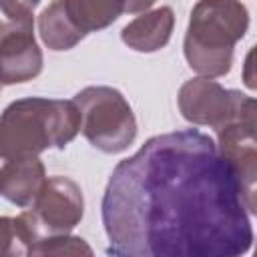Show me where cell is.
I'll list each match as a JSON object with an SVG mask.
<instances>
[{
  "label": "cell",
  "mask_w": 257,
  "mask_h": 257,
  "mask_svg": "<svg viewBox=\"0 0 257 257\" xmlns=\"http://www.w3.org/2000/svg\"><path fill=\"white\" fill-rule=\"evenodd\" d=\"M100 209L108 255L237 257L253 245L241 183L197 128L151 137L120 161Z\"/></svg>",
  "instance_id": "1"
},
{
  "label": "cell",
  "mask_w": 257,
  "mask_h": 257,
  "mask_svg": "<svg viewBox=\"0 0 257 257\" xmlns=\"http://www.w3.org/2000/svg\"><path fill=\"white\" fill-rule=\"evenodd\" d=\"M80 131L74 100L28 96L10 102L0 114V159L38 157L64 149Z\"/></svg>",
  "instance_id": "2"
},
{
  "label": "cell",
  "mask_w": 257,
  "mask_h": 257,
  "mask_svg": "<svg viewBox=\"0 0 257 257\" xmlns=\"http://www.w3.org/2000/svg\"><path fill=\"white\" fill-rule=\"evenodd\" d=\"M249 28V12L239 0H199L191 10L185 34L189 66L207 78L231 70L233 48Z\"/></svg>",
  "instance_id": "3"
},
{
  "label": "cell",
  "mask_w": 257,
  "mask_h": 257,
  "mask_svg": "<svg viewBox=\"0 0 257 257\" xmlns=\"http://www.w3.org/2000/svg\"><path fill=\"white\" fill-rule=\"evenodd\" d=\"M80 114V133L98 151L116 155L137 139V118L120 90L112 86H86L74 94Z\"/></svg>",
  "instance_id": "4"
},
{
  "label": "cell",
  "mask_w": 257,
  "mask_h": 257,
  "mask_svg": "<svg viewBox=\"0 0 257 257\" xmlns=\"http://www.w3.org/2000/svg\"><path fill=\"white\" fill-rule=\"evenodd\" d=\"M177 100L185 120L211 128H219L235 120L255 118L257 112L253 96H247L241 90L225 88L207 76L187 80L179 88Z\"/></svg>",
  "instance_id": "5"
},
{
  "label": "cell",
  "mask_w": 257,
  "mask_h": 257,
  "mask_svg": "<svg viewBox=\"0 0 257 257\" xmlns=\"http://www.w3.org/2000/svg\"><path fill=\"white\" fill-rule=\"evenodd\" d=\"M36 241L70 233L84 215V199L78 183L68 177H46L32 205L24 211Z\"/></svg>",
  "instance_id": "6"
},
{
  "label": "cell",
  "mask_w": 257,
  "mask_h": 257,
  "mask_svg": "<svg viewBox=\"0 0 257 257\" xmlns=\"http://www.w3.org/2000/svg\"><path fill=\"white\" fill-rule=\"evenodd\" d=\"M217 131V151L235 171L247 211L255 215V181H257V143H255V118L235 120L223 124Z\"/></svg>",
  "instance_id": "7"
},
{
  "label": "cell",
  "mask_w": 257,
  "mask_h": 257,
  "mask_svg": "<svg viewBox=\"0 0 257 257\" xmlns=\"http://www.w3.org/2000/svg\"><path fill=\"white\" fill-rule=\"evenodd\" d=\"M42 50L34 38V20L0 24V82L18 84L42 70Z\"/></svg>",
  "instance_id": "8"
},
{
  "label": "cell",
  "mask_w": 257,
  "mask_h": 257,
  "mask_svg": "<svg viewBox=\"0 0 257 257\" xmlns=\"http://www.w3.org/2000/svg\"><path fill=\"white\" fill-rule=\"evenodd\" d=\"M44 181L46 173L38 157L8 159L0 169V195L18 207H30Z\"/></svg>",
  "instance_id": "9"
},
{
  "label": "cell",
  "mask_w": 257,
  "mask_h": 257,
  "mask_svg": "<svg viewBox=\"0 0 257 257\" xmlns=\"http://www.w3.org/2000/svg\"><path fill=\"white\" fill-rule=\"evenodd\" d=\"M173 26H175L173 8L161 6L155 10L143 12L141 16L131 20L122 28L120 38L128 48L137 52H157L169 44Z\"/></svg>",
  "instance_id": "10"
},
{
  "label": "cell",
  "mask_w": 257,
  "mask_h": 257,
  "mask_svg": "<svg viewBox=\"0 0 257 257\" xmlns=\"http://www.w3.org/2000/svg\"><path fill=\"white\" fill-rule=\"evenodd\" d=\"M60 4L84 36L110 26L124 12V0H60Z\"/></svg>",
  "instance_id": "11"
},
{
  "label": "cell",
  "mask_w": 257,
  "mask_h": 257,
  "mask_svg": "<svg viewBox=\"0 0 257 257\" xmlns=\"http://www.w3.org/2000/svg\"><path fill=\"white\" fill-rule=\"evenodd\" d=\"M38 32L42 42L50 48V50H70L74 48L84 34L70 22V18L66 16L60 0L50 2L38 16Z\"/></svg>",
  "instance_id": "12"
},
{
  "label": "cell",
  "mask_w": 257,
  "mask_h": 257,
  "mask_svg": "<svg viewBox=\"0 0 257 257\" xmlns=\"http://www.w3.org/2000/svg\"><path fill=\"white\" fill-rule=\"evenodd\" d=\"M36 235L24 213L18 217H0V257L30 255Z\"/></svg>",
  "instance_id": "13"
},
{
  "label": "cell",
  "mask_w": 257,
  "mask_h": 257,
  "mask_svg": "<svg viewBox=\"0 0 257 257\" xmlns=\"http://www.w3.org/2000/svg\"><path fill=\"white\" fill-rule=\"evenodd\" d=\"M30 255H92V249L84 239L72 235H52L36 241Z\"/></svg>",
  "instance_id": "14"
},
{
  "label": "cell",
  "mask_w": 257,
  "mask_h": 257,
  "mask_svg": "<svg viewBox=\"0 0 257 257\" xmlns=\"http://www.w3.org/2000/svg\"><path fill=\"white\" fill-rule=\"evenodd\" d=\"M40 0H0V12L14 22L32 20V14Z\"/></svg>",
  "instance_id": "15"
},
{
  "label": "cell",
  "mask_w": 257,
  "mask_h": 257,
  "mask_svg": "<svg viewBox=\"0 0 257 257\" xmlns=\"http://www.w3.org/2000/svg\"><path fill=\"white\" fill-rule=\"evenodd\" d=\"M157 0H124V12L128 14H137V12H145L149 10Z\"/></svg>",
  "instance_id": "16"
},
{
  "label": "cell",
  "mask_w": 257,
  "mask_h": 257,
  "mask_svg": "<svg viewBox=\"0 0 257 257\" xmlns=\"http://www.w3.org/2000/svg\"><path fill=\"white\" fill-rule=\"evenodd\" d=\"M251 58H253V52H249V56H247V62H245V68H247V72L253 68V64H251ZM245 82H247V86H249V88H253V86H255V82H253V76H251V74H247V76H245Z\"/></svg>",
  "instance_id": "17"
},
{
  "label": "cell",
  "mask_w": 257,
  "mask_h": 257,
  "mask_svg": "<svg viewBox=\"0 0 257 257\" xmlns=\"http://www.w3.org/2000/svg\"><path fill=\"white\" fill-rule=\"evenodd\" d=\"M2 86H4V84H2V82H0V90H2Z\"/></svg>",
  "instance_id": "18"
},
{
  "label": "cell",
  "mask_w": 257,
  "mask_h": 257,
  "mask_svg": "<svg viewBox=\"0 0 257 257\" xmlns=\"http://www.w3.org/2000/svg\"><path fill=\"white\" fill-rule=\"evenodd\" d=\"M0 24H2V22H0Z\"/></svg>",
  "instance_id": "19"
}]
</instances>
